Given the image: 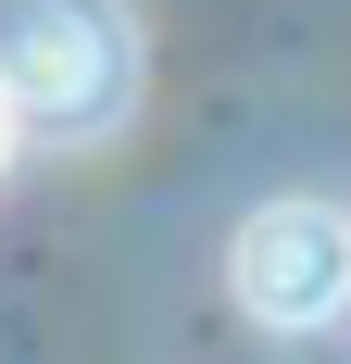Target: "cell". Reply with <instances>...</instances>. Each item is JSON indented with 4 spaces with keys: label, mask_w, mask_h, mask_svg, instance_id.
<instances>
[{
    "label": "cell",
    "mask_w": 351,
    "mask_h": 364,
    "mask_svg": "<svg viewBox=\"0 0 351 364\" xmlns=\"http://www.w3.org/2000/svg\"><path fill=\"white\" fill-rule=\"evenodd\" d=\"M0 75H13V101L26 126H113V113L139 101V26L113 13V0H26L13 38H0Z\"/></svg>",
    "instance_id": "cell-1"
},
{
    "label": "cell",
    "mask_w": 351,
    "mask_h": 364,
    "mask_svg": "<svg viewBox=\"0 0 351 364\" xmlns=\"http://www.w3.org/2000/svg\"><path fill=\"white\" fill-rule=\"evenodd\" d=\"M226 264H239V301L264 327H326V314H351V214L339 201H264Z\"/></svg>",
    "instance_id": "cell-2"
},
{
    "label": "cell",
    "mask_w": 351,
    "mask_h": 364,
    "mask_svg": "<svg viewBox=\"0 0 351 364\" xmlns=\"http://www.w3.org/2000/svg\"><path fill=\"white\" fill-rule=\"evenodd\" d=\"M13 151H26V101H13V75H0V176H13Z\"/></svg>",
    "instance_id": "cell-3"
}]
</instances>
